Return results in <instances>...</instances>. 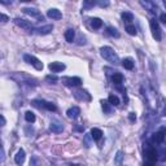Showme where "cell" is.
Masks as SVG:
<instances>
[{
    "mask_svg": "<svg viewBox=\"0 0 166 166\" xmlns=\"http://www.w3.org/2000/svg\"><path fill=\"white\" fill-rule=\"evenodd\" d=\"M100 53H101V57H103L104 60L114 64V65H117V64L119 62L118 55L116 53L114 49L110 48V47H101L100 48Z\"/></svg>",
    "mask_w": 166,
    "mask_h": 166,
    "instance_id": "obj_1",
    "label": "cell"
},
{
    "mask_svg": "<svg viewBox=\"0 0 166 166\" xmlns=\"http://www.w3.org/2000/svg\"><path fill=\"white\" fill-rule=\"evenodd\" d=\"M149 26H151V30H152V35H153V38L157 42H160L162 39V34H161V29H160V25H158V22L154 18H151L149 20Z\"/></svg>",
    "mask_w": 166,
    "mask_h": 166,
    "instance_id": "obj_2",
    "label": "cell"
},
{
    "mask_svg": "<svg viewBox=\"0 0 166 166\" xmlns=\"http://www.w3.org/2000/svg\"><path fill=\"white\" fill-rule=\"evenodd\" d=\"M23 60L26 61L27 64L33 65L37 70H43V62L40 60H38L35 56H31V55H23Z\"/></svg>",
    "mask_w": 166,
    "mask_h": 166,
    "instance_id": "obj_3",
    "label": "cell"
},
{
    "mask_svg": "<svg viewBox=\"0 0 166 166\" xmlns=\"http://www.w3.org/2000/svg\"><path fill=\"white\" fill-rule=\"evenodd\" d=\"M62 83L65 84V86H69V87H77V86H80V84H82V79H80L79 77H64Z\"/></svg>",
    "mask_w": 166,
    "mask_h": 166,
    "instance_id": "obj_4",
    "label": "cell"
},
{
    "mask_svg": "<svg viewBox=\"0 0 166 166\" xmlns=\"http://www.w3.org/2000/svg\"><path fill=\"white\" fill-rule=\"evenodd\" d=\"M146 156L148 158V164L149 165H153L154 162L158 160V154H157V151L154 149L153 147H149L148 149L146 151Z\"/></svg>",
    "mask_w": 166,
    "mask_h": 166,
    "instance_id": "obj_5",
    "label": "cell"
},
{
    "mask_svg": "<svg viewBox=\"0 0 166 166\" xmlns=\"http://www.w3.org/2000/svg\"><path fill=\"white\" fill-rule=\"evenodd\" d=\"M22 12L25 13V15H29V16L34 17V18H38V20H40V21L44 20V16L42 15V13L38 9H35V8H23Z\"/></svg>",
    "mask_w": 166,
    "mask_h": 166,
    "instance_id": "obj_6",
    "label": "cell"
},
{
    "mask_svg": "<svg viewBox=\"0 0 166 166\" xmlns=\"http://www.w3.org/2000/svg\"><path fill=\"white\" fill-rule=\"evenodd\" d=\"M140 1V4H142V7H144L148 12H151V13H153V15H156L157 13V7L154 5V3L152 1V0H139Z\"/></svg>",
    "mask_w": 166,
    "mask_h": 166,
    "instance_id": "obj_7",
    "label": "cell"
},
{
    "mask_svg": "<svg viewBox=\"0 0 166 166\" xmlns=\"http://www.w3.org/2000/svg\"><path fill=\"white\" fill-rule=\"evenodd\" d=\"M165 137H166V130L161 129L160 131H157L153 135V142L156 144H162V143H164V140H165Z\"/></svg>",
    "mask_w": 166,
    "mask_h": 166,
    "instance_id": "obj_8",
    "label": "cell"
},
{
    "mask_svg": "<svg viewBox=\"0 0 166 166\" xmlns=\"http://www.w3.org/2000/svg\"><path fill=\"white\" fill-rule=\"evenodd\" d=\"M17 26L21 27V29H25V30H31L33 29V26H31V23L29 22V21L26 20H22V18H15V21H13Z\"/></svg>",
    "mask_w": 166,
    "mask_h": 166,
    "instance_id": "obj_9",
    "label": "cell"
},
{
    "mask_svg": "<svg viewBox=\"0 0 166 166\" xmlns=\"http://www.w3.org/2000/svg\"><path fill=\"white\" fill-rule=\"evenodd\" d=\"M48 68H49L51 72L59 73V72H62V70L65 69V64H62V62H51L48 65Z\"/></svg>",
    "mask_w": 166,
    "mask_h": 166,
    "instance_id": "obj_10",
    "label": "cell"
},
{
    "mask_svg": "<svg viewBox=\"0 0 166 166\" xmlns=\"http://www.w3.org/2000/svg\"><path fill=\"white\" fill-rule=\"evenodd\" d=\"M79 114H80V109L78 107H73V108L68 109V112H66V116L72 119H77L79 117Z\"/></svg>",
    "mask_w": 166,
    "mask_h": 166,
    "instance_id": "obj_11",
    "label": "cell"
},
{
    "mask_svg": "<svg viewBox=\"0 0 166 166\" xmlns=\"http://www.w3.org/2000/svg\"><path fill=\"white\" fill-rule=\"evenodd\" d=\"M74 96L77 99H79V100H86V101H90L91 100V95L87 92V91H77V92H74Z\"/></svg>",
    "mask_w": 166,
    "mask_h": 166,
    "instance_id": "obj_12",
    "label": "cell"
},
{
    "mask_svg": "<svg viewBox=\"0 0 166 166\" xmlns=\"http://www.w3.org/2000/svg\"><path fill=\"white\" fill-rule=\"evenodd\" d=\"M53 30V26L52 25H45L43 27H38V29H35V33L39 34V35H47L49 34L51 31Z\"/></svg>",
    "mask_w": 166,
    "mask_h": 166,
    "instance_id": "obj_13",
    "label": "cell"
},
{
    "mask_svg": "<svg viewBox=\"0 0 166 166\" xmlns=\"http://www.w3.org/2000/svg\"><path fill=\"white\" fill-rule=\"evenodd\" d=\"M47 16L49 17V18H52V20H61L62 18V13L60 12L59 9H49L48 12H47Z\"/></svg>",
    "mask_w": 166,
    "mask_h": 166,
    "instance_id": "obj_14",
    "label": "cell"
},
{
    "mask_svg": "<svg viewBox=\"0 0 166 166\" xmlns=\"http://www.w3.org/2000/svg\"><path fill=\"white\" fill-rule=\"evenodd\" d=\"M49 130H51L52 132L59 134V132H62L64 126H62V123H60V122H52L51 126H49Z\"/></svg>",
    "mask_w": 166,
    "mask_h": 166,
    "instance_id": "obj_15",
    "label": "cell"
},
{
    "mask_svg": "<svg viewBox=\"0 0 166 166\" xmlns=\"http://www.w3.org/2000/svg\"><path fill=\"white\" fill-rule=\"evenodd\" d=\"M25 161V151L23 149H20L17 152V154L15 156V162L17 165H22Z\"/></svg>",
    "mask_w": 166,
    "mask_h": 166,
    "instance_id": "obj_16",
    "label": "cell"
},
{
    "mask_svg": "<svg viewBox=\"0 0 166 166\" xmlns=\"http://www.w3.org/2000/svg\"><path fill=\"white\" fill-rule=\"evenodd\" d=\"M91 137H92L94 140H96V142H99V140L103 137V131H101L100 129H92L91 130Z\"/></svg>",
    "mask_w": 166,
    "mask_h": 166,
    "instance_id": "obj_17",
    "label": "cell"
},
{
    "mask_svg": "<svg viewBox=\"0 0 166 166\" xmlns=\"http://www.w3.org/2000/svg\"><path fill=\"white\" fill-rule=\"evenodd\" d=\"M74 37H75V31H74L73 29H69V30L65 31V39H66L68 43H73Z\"/></svg>",
    "mask_w": 166,
    "mask_h": 166,
    "instance_id": "obj_18",
    "label": "cell"
},
{
    "mask_svg": "<svg viewBox=\"0 0 166 166\" xmlns=\"http://www.w3.org/2000/svg\"><path fill=\"white\" fill-rule=\"evenodd\" d=\"M108 101L112 105H114V107H117V105H119V103H121V101H119V97L117 96V95H114V94L109 95V96H108Z\"/></svg>",
    "mask_w": 166,
    "mask_h": 166,
    "instance_id": "obj_19",
    "label": "cell"
},
{
    "mask_svg": "<svg viewBox=\"0 0 166 166\" xmlns=\"http://www.w3.org/2000/svg\"><path fill=\"white\" fill-rule=\"evenodd\" d=\"M43 108L47 109V110H49V112H56L57 110V107H56L53 103H51V101H44L43 100Z\"/></svg>",
    "mask_w": 166,
    "mask_h": 166,
    "instance_id": "obj_20",
    "label": "cell"
},
{
    "mask_svg": "<svg viewBox=\"0 0 166 166\" xmlns=\"http://www.w3.org/2000/svg\"><path fill=\"white\" fill-rule=\"evenodd\" d=\"M112 80H113V83L114 84H117V86H119L122 82H123V75L121 73H116L112 77Z\"/></svg>",
    "mask_w": 166,
    "mask_h": 166,
    "instance_id": "obj_21",
    "label": "cell"
},
{
    "mask_svg": "<svg viewBox=\"0 0 166 166\" xmlns=\"http://www.w3.org/2000/svg\"><path fill=\"white\" fill-rule=\"evenodd\" d=\"M122 66L125 69H127V70H132L134 69V61L131 59H125L122 61Z\"/></svg>",
    "mask_w": 166,
    "mask_h": 166,
    "instance_id": "obj_22",
    "label": "cell"
},
{
    "mask_svg": "<svg viewBox=\"0 0 166 166\" xmlns=\"http://www.w3.org/2000/svg\"><path fill=\"white\" fill-rule=\"evenodd\" d=\"M91 26H92L94 29H100V27L103 26V21L100 18H91Z\"/></svg>",
    "mask_w": 166,
    "mask_h": 166,
    "instance_id": "obj_23",
    "label": "cell"
},
{
    "mask_svg": "<svg viewBox=\"0 0 166 166\" xmlns=\"http://www.w3.org/2000/svg\"><path fill=\"white\" fill-rule=\"evenodd\" d=\"M107 33L110 35V37H113V38H119L118 30L116 29V27H113V26H109V27H108V29H107Z\"/></svg>",
    "mask_w": 166,
    "mask_h": 166,
    "instance_id": "obj_24",
    "label": "cell"
},
{
    "mask_svg": "<svg viewBox=\"0 0 166 166\" xmlns=\"http://www.w3.org/2000/svg\"><path fill=\"white\" fill-rule=\"evenodd\" d=\"M121 17H122L123 21H126V22H131V21L134 20V15L130 13V12H123L121 15Z\"/></svg>",
    "mask_w": 166,
    "mask_h": 166,
    "instance_id": "obj_25",
    "label": "cell"
},
{
    "mask_svg": "<svg viewBox=\"0 0 166 166\" xmlns=\"http://www.w3.org/2000/svg\"><path fill=\"white\" fill-rule=\"evenodd\" d=\"M25 119H26L27 122H30V123H33V122H35V114L33 112H26L25 113Z\"/></svg>",
    "mask_w": 166,
    "mask_h": 166,
    "instance_id": "obj_26",
    "label": "cell"
},
{
    "mask_svg": "<svg viewBox=\"0 0 166 166\" xmlns=\"http://www.w3.org/2000/svg\"><path fill=\"white\" fill-rule=\"evenodd\" d=\"M95 4H96L95 0H84L83 1V9H91Z\"/></svg>",
    "mask_w": 166,
    "mask_h": 166,
    "instance_id": "obj_27",
    "label": "cell"
},
{
    "mask_svg": "<svg viewBox=\"0 0 166 166\" xmlns=\"http://www.w3.org/2000/svg\"><path fill=\"white\" fill-rule=\"evenodd\" d=\"M110 103H107V101H101V107H103V110L105 112V113H110L112 112V108H110V105H109Z\"/></svg>",
    "mask_w": 166,
    "mask_h": 166,
    "instance_id": "obj_28",
    "label": "cell"
},
{
    "mask_svg": "<svg viewBox=\"0 0 166 166\" xmlns=\"http://www.w3.org/2000/svg\"><path fill=\"white\" fill-rule=\"evenodd\" d=\"M126 31L130 35H136V27L134 26V25H127V26H126Z\"/></svg>",
    "mask_w": 166,
    "mask_h": 166,
    "instance_id": "obj_29",
    "label": "cell"
},
{
    "mask_svg": "<svg viewBox=\"0 0 166 166\" xmlns=\"http://www.w3.org/2000/svg\"><path fill=\"white\" fill-rule=\"evenodd\" d=\"M96 1V4L99 7H101V8H107L109 5V0H95Z\"/></svg>",
    "mask_w": 166,
    "mask_h": 166,
    "instance_id": "obj_30",
    "label": "cell"
},
{
    "mask_svg": "<svg viewBox=\"0 0 166 166\" xmlns=\"http://www.w3.org/2000/svg\"><path fill=\"white\" fill-rule=\"evenodd\" d=\"M122 158H123V156H122V152H118V153H117V156H116L114 164H117V165L122 164Z\"/></svg>",
    "mask_w": 166,
    "mask_h": 166,
    "instance_id": "obj_31",
    "label": "cell"
},
{
    "mask_svg": "<svg viewBox=\"0 0 166 166\" xmlns=\"http://www.w3.org/2000/svg\"><path fill=\"white\" fill-rule=\"evenodd\" d=\"M45 79H47L48 82H51V83H56L59 80V78L56 75H47V77H45Z\"/></svg>",
    "mask_w": 166,
    "mask_h": 166,
    "instance_id": "obj_32",
    "label": "cell"
},
{
    "mask_svg": "<svg viewBox=\"0 0 166 166\" xmlns=\"http://www.w3.org/2000/svg\"><path fill=\"white\" fill-rule=\"evenodd\" d=\"M129 119L131 122H135L136 121V114H135V113H130V114H129Z\"/></svg>",
    "mask_w": 166,
    "mask_h": 166,
    "instance_id": "obj_33",
    "label": "cell"
},
{
    "mask_svg": "<svg viewBox=\"0 0 166 166\" xmlns=\"http://www.w3.org/2000/svg\"><path fill=\"white\" fill-rule=\"evenodd\" d=\"M160 21H161L162 23L166 25V13H162V15L160 16Z\"/></svg>",
    "mask_w": 166,
    "mask_h": 166,
    "instance_id": "obj_34",
    "label": "cell"
},
{
    "mask_svg": "<svg viewBox=\"0 0 166 166\" xmlns=\"http://www.w3.org/2000/svg\"><path fill=\"white\" fill-rule=\"evenodd\" d=\"M0 1H1L3 4H10V3H12V0H0Z\"/></svg>",
    "mask_w": 166,
    "mask_h": 166,
    "instance_id": "obj_35",
    "label": "cell"
},
{
    "mask_svg": "<svg viewBox=\"0 0 166 166\" xmlns=\"http://www.w3.org/2000/svg\"><path fill=\"white\" fill-rule=\"evenodd\" d=\"M1 20H3V22H7V21H8V17L5 15H1Z\"/></svg>",
    "mask_w": 166,
    "mask_h": 166,
    "instance_id": "obj_36",
    "label": "cell"
},
{
    "mask_svg": "<svg viewBox=\"0 0 166 166\" xmlns=\"http://www.w3.org/2000/svg\"><path fill=\"white\" fill-rule=\"evenodd\" d=\"M5 125V118H4V116H1V126H4Z\"/></svg>",
    "mask_w": 166,
    "mask_h": 166,
    "instance_id": "obj_37",
    "label": "cell"
},
{
    "mask_svg": "<svg viewBox=\"0 0 166 166\" xmlns=\"http://www.w3.org/2000/svg\"><path fill=\"white\" fill-rule=\"evenodd\" d=\"M21 3H29V1H33V0H20Z\"/></svg>",
    "mask_w": 166,
    "mask_h": 166,
    "instance_id": "obj_38",
    "label": "cell"
},
{
    "mask_svg": "<svg viewBox=\"0 0 166 166\" xmlns=\"http://www.w3.org/2000/svg\"><path fill=\"white\" fill-rule=\"evenodd\" d=\"M162 3H164V5H165V8H166V0H162Z\"/></svg>",
    "mask_w": 166,
    "mask_h": 166,
    "instance_id": "obj_39",
    "label": "cell"
}]
</instances>
